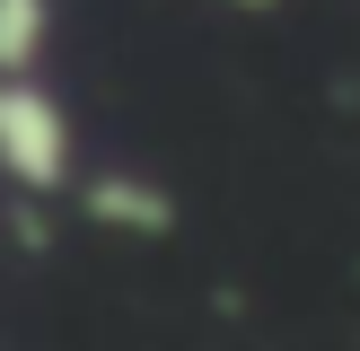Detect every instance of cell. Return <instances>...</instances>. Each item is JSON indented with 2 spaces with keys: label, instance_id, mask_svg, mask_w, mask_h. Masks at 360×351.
Instances as JSON below:
<instances>
[{
  "label": "cell",
  "instance_id": "cell-1",
  "mask_svg": "<svg viewBox=\"0 0 360 351\" xmlns=\"http://www.w3.org/2000/svg\"><path fill=\"white\" fill-rule=\"evenodd\" d=\"M0 167L18 185H35V193L70 185V167H79L70 114L44 97V79H0Z\"/></svg>",
  "mask_w": 360,
  "mask_h": 351
},
{
  "label": "cell",
  "instance_id": "cell-2",
  "mask_svg": "<svg viewBox=\"0 0 360 351\" xmlns=\"http://www.w3.org/2000/svg\"><path fill=\"white\" fill-rule=\"evenodd\" d=\"M53 44V0H0V79H35Z\"/></svg>",
  "mask_w": 360,
  "mask_h": 351
},
{
  "label": "cell",
  "instance_id": "cell-3",
  "mask_svg": "<svg viewBox=\"0 0 360 351\" xmlns=\"http://www.w3.org/2000/svg\"><path fill=\"white\" fill-rule=\"evenodd\" d=\"M88 211L97 220H123V228H141V237H158L167 228V193H150V185H132V176H105V185H88Z\"/></svg>",
  "mask_w": 360,
  "mask_h": 351
}]
</instances>
